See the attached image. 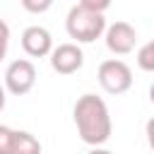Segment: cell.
I'll return each instance as SVG.
<instances>
[{"mask_svg": "<svg viewBox=\"0 0 154 154\" xmlns=\"http://www.w3.org/2000/svg\"><path fill=\"white\" fill-rule=\"evenodd\" d=\"M72 118H75L82 142H87L91 147H101L103 142H108V137L113 132V123H111L108 106L101 96L82 94L72 108Z\"/></svg>", "mask_w": 154, "mask_h": 154, "instance_id": "obj_1", "label": "cell"}, {"mask_svg": "<svg viewBox=\"0 0 154 154\" xmlns=\"http://www.w3.org/2000/svg\"><path fill=\"white\" fill-rule=\"evenodd\" d=\"M65 29L77 43H91L106 31V19L103 12H91L82 5H75L65 17Z\"/></svg>", "mask_w": 154, "mask_h": 154, "instance_id": "obj_2", "label": "cell"}, {"mask_svg": "<svg viewBox=\"0 0 154 154\" xmlns=\"http://www.w3.org/2000/svg\"><path fill=\"white\" fill-rule=\"evenodd\" d=\"M96 79L101 84L103 91L108 94H123L132 87V70L123 63V60H103L99 65V72H96Z\"/></svg>", "mask_w": 154, "mask_h": 154, "instance_id": "obj_3", "label": "cell"}, {"mask_svg": "<svg viewBox=\"0 0 154 154\" xmlns=\"http://www.w3.org/2000/svg\"><path fill=\"white\" fill-rule=\"evenodd\" d=\"M36 84V67L31 60L26 58H19V60H12L5 70V89L14 96H24L34 89Z\"/></svg>", "mask_w": 154, "mask_h": 154, "instance_id": "obj_4", "label": "cell"}, {"mask_svg": "<svg viewBox=\"0 0 154 154\" xmlns=\"http://www.w3.org/2000/svg\"><path fill=\"white\" fill-rule=\"evenodd\" d=\"M103 34H106V48L116 55H128L137 43V31L128 22H116V24L106 26Z\"/></svg>", "mask_w": 154, "mask_h": 154, "instance_id": "obj_5", "label": "cell"}, {"mask_svg": "<svg viewBox=\"0 0 154 154\" xmlns=\"http://www.w3.org/2000/svg\"><path fill=\"white\" fill-rule=\"evenodd\" d=\"M84 65V53L77 43H60L51 51V67L58 75H72Z\"/></svg>", "mask_w": 154, "mask_h": 154, "instance_id": "obj_6", "label": "cell"}, {"mask_svg": "<svg viewBox=\"0 0 154 154\" xmlns=\"http://www.w3.org/2000/svg\"><path fill=\"white\" fill-rule=\"evenodd\" d=\"M22 48L26 55L31 58H43V55H51L53 51V36L48 29L34 24V26H26L22 31Z\"/></svg>", "mask_w": 154, "mask_h": 154, "instance_id": "obj_7", "label": "cell"}, {"mask_svg": "<svg viewBox=\"0 0 154 154\" xmlns=\"http://www.w3.org/2000/svg\"><path fill=\"white\" fill-rule=\"evenodd\" d=\"M14 154H41V142L26 130H14Z\"/></svg>", "mask_w": 154, "mask_h": 154, "instance_id": "obj_8", "label": "cell"}, {"mask_svg": "<svg viewBox=\"0 0 154 154\" xmlns=\"http://www.w3.org/2000/svg\"><path fill=\"white\" fill-rule=\"evenodd\" d=\"M137 65H140V70H144V72H154V41L144 43V46L137 51Z\"/></svg>", "mask_w": 154, "mask_h": 154, "instance_id": "obj_9", "label": "cell"}, {"mask_svg": "<svg viewBox=\"0 0 154 154\" xmlns=\"http://www.w3.org/2000/svg\"><path fill=\"white\" fill-rule=\"evenodd\" d=\"M0 154H14V130L0 125Z\"/></svg>", "mask_w": 154, "mask_h": 154, "instance_id": "obj_10", "label": "cell"}, {"mask_svg": "<svg viewBox=\"0 0 154 154\" xmlns=\"http://www.w3.org/2000/svg\"><path fill=\"white\" fill-rule=\"evenodd\" d=\"M19 2H22V7H24L26 12H31V14H41V12L51 10V5H53V0H19Z\"/></svg>", "mask_w": 154, "mask_h": 154, "instance_id": "obj_11", "label": "cell"}, {"mask_svg": "<svg viewBox=\"0 0 154 154\" xmlns=\"http://www.w3.org/2000/svg\"><path fill=\"white\" fill-rule=\"evenodd\" d=\"M79 5L91 12H106L111 7V0H79Z\"/></svg>", "mask_w": 154, "mask_h": 154, "instance_id": "obj_12", "label": "cell"}, {"mask_svg": "<svg viewBox=\"0 0 154 154\" xmlns=\"http://www.w3.org/2000/svg\"><path fill=\"white\" fill-rule=\"evenodd\" d=\"M7 43H10V26L0 19V60L7 55Z\"/></svg>", "mask_w": 154, "mask_h": 154, "instance_id": "obj_13", "label": "cell"}, {"mask_svg": "<svg viewBox=\"0 0 154 154\" xmlns=\"http://www.w3.org/2000/svg\"><path fill=\"white\" fill-rule=\"evenodd\" d=\"M144 132H147V142H149V147L154 149V116L147 120V128H144Z\"/></svg>", "mask_w": 154, "mask_h": 154, "instance_id": "obj_14", "label": "cell"}, {"mask_svg": "<svg viewBox=\"0 0 154 154\" xmlns=\"http://www.w3.org/2000/svg\"><path fill=\"white\" fill-rule=\"evenodd\" d=\"M89 154H113V152H108V149H101V147H94Z\"/></svg>", "mask_w": 154, "mask_h": 154, "instance_id": "obj_15", "label": "cell"}, {"mask_svg": "<svg viewBox=\"0 0 154 154\" xmlns=\"http://www.w3.org/2000/svg\"><path fill=\"white\" fill-rule=\"evenodd\" d=\"M2 108H5V89L0 87V111H2Z\"/></svg>", "mask_w": 154, "mask_h": 154, "instance_id": "obj_16", "label": "cell"}, {"mask_svg": "<svg viewBox=\"0 0 154 154\" xmlns=\"http://www.w3.org/2000/svg\"><path fill=\"white\" fill-rule=\"evenodd\" d=\"M149 101L154 103V82H152V87H149Z\"/></svg>", "mask_w": 154, "mask_h": 154, "instance_id": "obj_17", "label": "cell"}]
</instances>
